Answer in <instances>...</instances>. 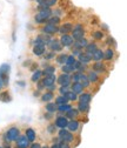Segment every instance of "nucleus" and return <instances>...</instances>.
I'll use <instances>...</instances> for the list:
<instances>
[{
  "instance_id": "nucleus-46",
  "label": "nucleus",
  "mask_w": 127,
  "mask_h": 148,
  "mask_svg": "<svg viewBox=\"0 0 127 148\" xmlns=\"http://www.w3.org/2000/svg\"><path fill=\"white\" fill-rule=\"evenodd\" d=\"M76 61H77L76 57H73V55H67V59H66V64H65V65H67V66H72Z\"/></svg>"
},
{
  "instance_id": "nucleus-26",
  "label": "nucleus",
  "mask_w": 127,
  "mask_h": 148,
  "mask_svg": "<svg viewBox=\"0 0 127 148\" xmlns=\"http://www.w3.org/2000/svg\"><path fill=\"white\" fill-rule=\"evenodd\" d=\"M114 55H115L114 49L111 48V47H108V48L104 52V60H106V61H111V60L114 58Z\"/></svg>"
},
{
  "instance_id": "nucleus-55",
  "label": "nucleus",
  "mask_w": 127,
  "mask_h": 148,
  "mask_svg": "<svg viewBox=\"0 0 127 148\" xmlns=\"http://www.w3.org/2000/svg\"><path fill=\"white\" fill-rule=\"evenodd\" d=\"M49 148H60V146H59V143H57V142H53V143L49 146Z\"/></svg>"
},
{
  "instance_id": "nucleus-51",
  "label": "nucleus",
  "mask_w": 127,
  "mask_h": 148,
  "mask_svg": "<svg viewBox=\"0 0 127 148\" xmlns=\"http://www.w3.org/2000/svg\"><path fill=\"white\" fill-rule=\"evenodd\" d=\"M77 72H80V73H86L87 72V66H85V65H82L81 64V66L78 68V71Z\"/></svg>"
},
{
  "instance_id": "nucleus-36",
  "label": "nucleus",
  "mask_w": 127,
  "mask_h": 148,
  "mask_svg": "<svg viewBox=\"0 0 127 148\" xmlns=\"http://www.w3.org/2000/svg\"><path fill=\"white\" fill-rule=\"evenodd\" d=\"M72 108V106L69 105V103H66V105H60V106H58V112L60 113V114H65L66 112H68V110Z\"/></svg>"
},
{
  "instance_id": "nucleus-21",
  "label": "nucleus",
  "mask_w": 127,
  "mask_h": 148,
  "mask_svg": "<svg viewBox=\"0 0 127 148\" xmlns=\"http://www.w3.org/2000/svg\"><path fill=\"white\" fill-rule=\"evenodd\" d=\"M92 99H93L92 94L87 93V92H84V93L79 94V97H78L79 102H85V103H89L91 101H92Z\"/></svg>"
},
{
  "instance_id": "nucleus-24",
  "label": "nucleus",
  "mask_w": 127,
  "mask_h": 148,
  "mask_svg": "<svg viewBox=\"0 0 127 148\" xmlns=\"http://www.w3.org/2000/svg\"><path fill=\"white\" fill-rule=\"evenodd\" d=\"M54 99V93L53 92H44V93L40 95V100L43 101V102H51L52 100Z\"/></svg>"
},
{
  "instance_id": "nucleus-20",
  "label": "nucleus",
  "mask_w": 127,
  "mask_h": 148,
  "mask_svg": "<svg viewBox=\"0 0 127 148\" xmlns=\"http://www.w3.org/2000/svg\"><path fill=\"white\" fill-rule=\"evenodd\" d=\"M89 41L86 39V38H81V39H79V40H76L74 42H73V48H78V49H84L86 46H87V44H88Z\"/></svg>"
},
{
  "instance_id": "nucleus-60",
  "label": "nucleus",
  "mask_w": 127,
  "mask_h": 148,
  "mask_svg": "<svg viewBox=\"0 0 127 148\" xmlns=\"http://www.w3.org/2000/svg\"><path fill=\"white\" fill-rule=\"evenodd\" d=\"M0 148H4V147H0Z\"/></svg>"
},
{
  "instance_id": "nucleus-8",
  "label": "nucleus",
  "mask_w": 127,
  "mask_h": 148,
  "mask_svg": "<svg viewBox=\"0 0 127 148\" xmlns=\"http://www.w3.org/2000/svg\"><path fill=\"white\" fill-rule=\"evenodd\" d=\"M56 84H59L60 86L69 87V85L72 84V81H71V77L68 75V74H64V73H61L60 75L57 78V82H56Z\"/></svg>"
},
{
  "instance_id": "nucleus-12",
  "label": "nucleus",
  "mask_w": 127,
  "mask_h": 148,
  "mask_svg": "<svg viewBox=\"0 0 127 148\" xmlns=\"http://www.w3.org/2000/svg\"><path fill=\"white\" fill-rule=\"evenodd\" d=\"M30 145H31V142L26 139L25 135H20L15 141L16 148H30Z\"/></svg>"
},
{
  "instance_id": "nucleus-28",
  "label": "nucleus",
  "mask_w": 127,
  "mask_h": 148,
  "mask_svg": "<svg viewBox=\"0 0 127 148\" xmlns=\"http://www.w3.org/2000/svg\"><path fill=\"white\" fill-rule=\"evenodd\" d=\"M38 14L43 18L44 20H48L49 18L52 16V10L51 8H44V10H40V11H38Z\"/></svg>"
},
{
  "instance_id": "nucleus-5",
  "label": "nucleus",
  "mask_w": 127,
  "mask_h": 148,
  "mask_svg": "<svg viewBox=\"0 0 127 148\" xmlns=\"http://www.w3.org/2000/svg\"><path fill=\"white\" fill-rule=\"evenodd\" d=\"M67 131L71 132V133H77V132H80L81 129V125L78 120H68V123H67Z\"/></svg>"
},
{
  "instance_id": "nucleus-2",
  "label": "nucleus",
  "mask_w": 127,
  "mask_h": 148,
  "mask_svg": "<svg viewBox=\"0 0 127 148\" xmlns=\"http://www.w3.org/2000/svg\"><path fill=\"white\" fill-rule=\"evenodd\" d=\"M85 33H86L85 27L81 24H77L76 26H73V29L71 32V36H72V39L76 41L81 38H85Z\"/></svg>"
},
{
  "instance_id": "nucleus-9",
  "label": "nucleus",
  "mask_w": 127,
  "mask_h": 148,
  "mask_svg": "<svg viewBox=\"0 0 127 148\" xmlns=\"http://www.w3.org/2000/svg\"><path fill=\"white\" fill-rule=\"evenodd\" d=\"M59 41H60L62 47H72L73 46V42H74V40L72 39V36L69 34H62L60 36Z\"/></svg>"
},
{
  "instance_id": "nucleus-43",
  "label": "nucleus",
  "mask_w": 127,
  "mask_h": 148,
  "mask_svg": "<svg viewBox=\"0 0 127 148\" xmlns=\"http://www.w3.org/2000/svg\"><path fill=\"white\" fill-rule=\"evenodd\" d=\"M46 131L49 134H56L58 132V129H57V127H56V125H54V123H49L47 126V128H46Z\"/></svg>"
},
{
  "instance_id": "nucleus-16",
  "label": "nucleus",
  "mask_w": 127,
  "mask_h": 148,
  "mask_svg": "<svg viewBox=\"0 0 127 148\" xmlns=\"http://www.w3.org/2000/svg\"><path fill=\"white\" fill-rule=\"evenodd\" d=\"M72 29H73V24L72 23H65V24H61L59 26V32L61 35L62 34H68L72 32Z\"/></svg>"
},
{
  "instance_id": "nucleus-41",
  "label": "nucleus",
  "mask_w": 127,
  "mask_h": 148,
  "mask_svg": "<svg viewBox=\"0 0 127 148\" xmlns=\"http://www.w3.org/2000/svg\"><path fill=\"white\" fill-rule=\"evenodd\" d=\"M58 3V0H45V1L41 4V6L46 7V8H51L52 6H54Z\"/></svg>"
},
{
  "instance_id": "nucleus-35",
  "label": "nucleus",
  "mask_w": 127,
  "mask_h": 148,
  "mask_svg": "<svg viewBox=\"0 0 127 148\" xmlns=\"http://www.w3.org/2000/svg\"><path fill=\"white\" fill-rule=\"evenodd\" d=\"M92 36H93L94 40L100 41V40H102V39L105 38V33H104L102 31H94V32L92 33Z\"/></svg>"
},
{
  "instance_id": "nucleus-48",
  "label": "nucleus",
  "mask_w": 127,
  "mask_h": 148,
  "mask_svg": "<svg viewBox=\"0 0 127 148\" xmlns=\"http://www.w3.org/2000/svg\"><path fill=\"white\" fill-rule=\"evenodd\" d=\"M58 143H59L60 148H72V147H71V143H67V142H65V141H59Z\"/></svg>"
},
{
  "instance_id": "nucleus-33",
  "label": "nucleus",
  "mask_w": 127,
  "mask_h": 148,
  "mask_svg": "<svg viewBox=\"0 0 127 148\" xmlns=\"http://www.w3.org/2000/svg\"><path fill=\"white\" fill-rule=\"evenodd\" d=\"M97 49H98V44L97 42H88L87 46L85 47V52H87L89 54H93Z\"/></svg>"
},
{
  "instance_id": "nucleus-3",
  "label": "nucleus",
  "mask_w": 127,
  "mask_h": 148,
  "mask_svg": "<svg viewBox=\"0 0 127 148\" xmlns=\"http://www.w3.org/2000/svg\"><path fill=\"white\" fill-rule=\"evenodd\" d=\"M58 138H59L60 141H65L67 143L74 142V139H76L74 134L68 132L67 129H59V131H58Z\"/></svg>"
},
{
  "instance_id": "nucleus-53",
  "label": "nucleus",
  "mask_w": 127,
  "mask_h": 148,
  "mask_svg": "<svg viewBox=\"0 0 127 148\" xmlns=\"http://www.w3.org/2000/svg\"><path fill=\"white\" fill-rule=\"evenodd\" d=\"M44 116H45V119H46V120H52V119L54 118V114H52V113H48V112H46Z\"/></svg>"
},
{
  "instance_id": "nucleus-37",
  "label": "nucleus",
  "mask_w": 127,
  "mask_h": 148,
  "mask_svg": "<svg viewBox=\"0 0 127 148\" xmlns=\"http://www.w3.org/2000/svg\"><path fill=\"white\" fill-rule=\"evenodd\" d=\"M56 103L57 106H60V105H66V103H68V100L65 98V95H58L57 98H56Z\"/></svg>"
},
{
  "instance_id": "nucleus-15",
  "label": "nucleus",
  "mask_w": 127,
  "mask_h": 148,
  "mask_svg": "<svg viewBox=\"0 0 127 148\" xmlns=\"http://www.w3.org/2000/svg\"><path fill=\"white\" fill-rule=\"evenodd\" d=\"M91 69H92L93 72H95V73H98V74H102V73L106 72V64H104L102 61H97L92 65V68Z\"/></svg>"
},
{
  "instance_id": "nucleus-14",
  "label": "nucleus",
  "mask_w": 127,
  "mask_h": 148,
  "mask_svg": "<svg viewBox=\"0 0 127 148\" xmlns=\"http://www.w3.org/2000/svg\"><path fill=\"white\" fill-rule=\"evenodd\" d=\"M49 41H51V36H49V35H46V34H44V33H41V34H38V36L35 38V40H34L33 44H43V45L47 46Z\"/></svg>"
},
{
  "instance_id": "nucleus-58",
  "label": "nucleus",
  "mask_w": 127,
  "mask_h": 148,
  "mask_svg": "<svg viewBox=\"0 0 127 148\" xmlns=\"http://www.w3.org/2000/svg\"><path fill=\"white\" fill-rule=\"evenodd\" d=\"M101 28H104L105 31H108V27H107L106 25H101Z\"/></svg>"
},
{
  "instance_id": "nucleus-44",
  "label": "nucleus",
  "mask_w": 127,
  "mask_h": 148,
  "mask_svg": "<svg viewBox=\"0 0 127 148\" xmlns=\"http://www.w3.org/2000/svg\"><path fill=\"white\" fill-rule=\"evenodd\" d=\"M43 57H44V59H45V60L49 61V60H52V59H56V53L52 52V51H49V52H47L46 54H44Z\"/></svg>"
},
{
  "instance_id": "nucleus-23",
  "label": "nucleus",
  "mask_w": 127,
  "mask_h": 148,
  "mask_svg": "<svg viewBox=\"0 0 127 148\" xmlns=\"http://www.w3.org/2000/svg\"><path fill=\"white\" fill-rule=\"evenodd\" d=\"M77 109H78V112L81 113V114H87L89 112V109H91V106L89 103H85V102H78V106H77Z\"/></svg>"
},
{
  "instance_id": "nucleus-38",
  "label": "nucleus",
  "mask_w": 127,
  "mask_h": 148,
  "mask_svg": "<svg viewBox=\"0 0 127 148\" xmlns=\"http://www.w3.org/2000/svg\"><path fill=\"white\" fill-rule=\"evenodd\" d=\"M0 100L4 101V102H10L11 101V97L8 94V90L0 92Z\"/></svg>"
},
{
  "instance_id": "nucleus-56",
  "label": "nucleus",
  "mask_w": 127,
  "mask_h": 148,
  "mask_svg": "<svg viewBox=\"0 0 127 148\" xmlns=\"http://www.w3.org/2000/svg\"><path fill=\"white\" fill-rule=\"evenodd\" d=\"M5 88V85H4V81H3V79L0 78V92H1L3 89Z\"/></svg>"
},
{
  "instance_id": "nucleus-18",
  "label": "nucleus",
  "mask_w": 127,
  "mask_h": 148,
  "mask_svg": "<svg viewBox=\"0 0 127 148\" xmlns=\"http://www.w3.org/2000/svg\"><path fill=\"white\" fill-rule=\"evenodd\" d=\"M69 86H71V90L73 92V93H76L77 95L84 93V87L81 86V84H80L79 81H77V82H72Z\"/></svg>"
},
{
  "instance_id": "nucleus-19",
  "label": "nucleus",
  "mask_w": 127,
  "mask_h": 148,
  "mask_svg": "<svg viewBox=\"0 0 127 148\" xmlns=\"http://www.w3.org/2000/svg\"><path fill=\"white\" fill-rule=\"evenodd\" d=\"M68 120H78V116H79V112H78V109L77 108H73L72 107L68 112H66L64 114Z\"/></svg>"
},
{
  "instance_id": "nucleus-10",
  "label": "nucleus",
  "mask_w": 127,
  "mask_h": 148,
  "mask_svg": "<svg viewBox=\"0 0 127 148\" xmlns=\"http://www.w3.org/2000/svg\"><path fill=\"white\" fill-rule=\"evenodd\" d=\"M78 61L81 62L82 65L87 66L89 65V62L92 61V54H89L87 52H81L79 55H78Z\"/></svg>"
},
{
  "instance_id": "nucleus-31",
  "label": "nucleus",
  "mask_w": 127,
  "mask_h": 148,
  "mask_svg": "<svg viewBox=\"0 0 127 148\" xmlns=\"http://www.w3.org/2000/svg\"><path fill=\"white\" fill-rule=\"evenodd\" d=\"M45 110L46 112H48V113H52V114H54L56 112H58V106L54 103V102H47L46 105H45Z\"/></svg>"
},
{
  "instance_id": "nucleus-17",
  "label": "nucleus",
  "mask_w": 127,
  "mask_h": 148,
  "mask_svg": "<svg viewBox=\"0 0 127 148\" xmlns=\"http://www.w3.org/2000/svg\"><path fill=\"white\" fill-rule=\"evenodd\" d=\"M86 77H87V79L89 80L91 84H95V82H98L99 79H100V78H99V74L95 73V72H93L92 69H87Z\"/></svg>"
},
{
  "instance_id": "nucleus-27",
  "label": "nucleus",
  "mask_w": 127,
  "mask_h": 148,
  "mask_svg": "<svg viewBox=\"0 0 127 148\" xmlns=\"http://www.w3.org/2000/svg\"><path fill=\"white\" fill-rule=\"evenodd\" d=\"M56 72H57L56 66L46 65V67L43 69V75L44 77H48V75H52V74H56Z\"/></svg>"
},
{
  "instance_id": "nucleus-22",
  "label": "nucleus",
  "mask_w": 127,
  "mask_h": 148,
  "mask_svg": "<svg viewBox=\"0 0 127 148\" xmlns=\"http://www.w3.org/2000/svg\"><path fill=\"white\" fill-rule=\"evenodd\" d=\"M25 136L30 142H34L35 139H37V133H35L33 128H27L25 131Z\"/></svg>"
},
{
  "instance_id": "nucleus-4",
  "label": "nucleus",
  "mask_w": 127,
  "mask_h": 148,
  "mask_svg": "<svg viewBox=\"0 0 127 148\" xmlns=\"http://www.w3.org/2000/svg\"><path fill=\"white\" fill-rule=\"evenodd\" d=\"M41 32L46 35H54V34H57L59 32V26H54V25H49V24H45L41 28Z\"/></svg>"
},
{
  "instance_id": "nucleus-6",
  "label": "nucleus",
  "mask_w": 127,
  "mask_h": 148,
  "mask_svg": "<svg viewBox=\"0 0 127 148\" xmlns=\"http://www.w3.org/2000/svg\"><path fill=\"white\" fill-rule=\"evenodd\" d=\"M48 48H49V51H52V52H54V53H58V52H61L62 51V46H61V44H60V41H59V39H51V41L48 42Z\"/></svg>"
},
{
  "instance_id": "nucleus-1",
  "label": "nucleus",
  "mask_w": 127,
  "mask_h": 148,
  "mask_svg": "<svg viewBox=\"0 0 127 148\" xmlns=\"http://www.w3.org/2000/svg\"><path fill=\"white\" fill-rule=\"evenodd\" d=\"M19 136H20V129H19V127H16V126H12V127H10L7 131H6L5 135H4L6 142H13V141H16V139L19 138Z\"/></svg>"
},
{
  "instance_id": "nucleus-52",
  "label": "nucleus",
  "mask_w": 127,
  "mask_h": 148,
  "mask_svg": "<svg viewBox=\"0 0 127 148\" xmlns=\"http://www.w3.org/2000/svg\"><path fill=\"white\" fill-rule=\"evenodd\" d=\"M47 92H54V90H57V84L56 85H52V86H49V87H47V88H45Z\"/></svg>"
},
{
  "instance_id": "nucleus-45",
  "label": "nucleus",
  "mask_w": 127,
  "mask_h": 148,
  "mask_svg": "<svg viewBox=\"0 0 127 148\" xmlns=\"http://www.w3.org/2000/svg\"><path fill=\"white\" fill-rule=\"evenodd\" d=\"M34 23L38 24V25H45V24H46V20H44L43 18L37 13V14L34 15Z\"/></svg>"
},
{
  "instance_id": "nucleus-7",
  "label": "nucleus",
  "mask_w": 127,
  "mask_h": 148,
  "mask_svg": "<svg viewBox=\"0 0 127 148\" xmlns=\"http://www.w3.org/2000/svg\"><path fill=\"white\" fill-rule=\"evenodd\" d=\"M54 125H56L57 128H60V129H66L67 127V123H68V119L65 116V115H58L56 118V120H54L53 122Z\"/></svg>"
},
{
  "instance_id": "nucleus-30",
  "label": "nucleus",
  "mask_w": 127,
  "mask_h": 148,
  "mask_svg": "<svg viewBox=\"0 0 127 148\" xmlns=\"http://www.w3.org/2000/svg\"><path fill=\"white\" fill-rule=\"evenodd\" d=\"M67 55H68V54H66V53H60V54L56 55V62H57V65H59V66H64V65L66 64Z\"/></svg>"
},
{
  "instance_id": "nucleus-13",
  "label": "nucleus",
  "mask_w": 127,
  "mask_h": 148,
  "mask_svg": "<svg viewBox=\"0 0 127 148\" xmlns=\"http://www.w3.org/2000/svg\"><path fill=\"white\" fill-rule=\"evenodd\" d=\"M41 82L44 84V87H45V88H47V87H49V86H52V85H56V82H57L56 74H52V75L41 78Z\"/></svg>"
},
{
  "instance_id": "nucleus-32",
  "label": "nucleus",
  "mask_w": 127,
  "mask_h": 148,
  "mask_svg": "<svg viewBox=\"0 0 127 148\" xmlns=\"http://www.w3.org/2000/svg\"><path fill=\"white\" fill-rule=\"evenodd\" d=\"M79 82L81 84V86L84 87V89H85V88H88L91 85H92V84L89 82V80L87 79V77H86V74H85V73H81L80 79H79Z\"/></svg>"
},
{
  "instance_id": "nucleus-39",
  "label": "nucleus",
  "mask_w": 127,
  "mask_h": 148,
  "mask_svg": "<svg viewBox=\"0 0 127 148\" xmlns=\"http://www.w3.org/2000/svg\"><path fill=\"white\" fill-rule=\"evenodd\" d=\"M65 98L68 100V101H77L78 100V95L76 93H73L72 90H68L67 93L65 94Z\"/></svg>"
},
{
  "instance_id": "nucleus-49",
  "label": "nucleus",
  "mask_w": 127,
  "mask_h": 148,
  "mask_svg": "<svg viewBox=\"0 0 127 148\" xmlns=\"http://www.w3.org/2000/svg\"><path fill=\"white\" fill-rule=\"evenodd\" d=\"M81 52H82L81 49H78V48H73V47H72V54H71V55H73V57H78V55H79Z\"/></svg>"
},
{
  "instance_id": "nucleus-34",
  "label": "nucleus",
  "mask_w": 127,
  "mask_h": 148,
  "mask_svg": "<svg viewBox=\"0 0 127 148\" xmlns=\"http://www.w3.org/2000/svg\"><path fill=\"white\" fill-rule=\"evenodd\" d=\"M60 21H61V19L59 16H56V15H52L49 19L46 21V24H49V25H54V26H59V24H60Z\"/></svg>"
},
{
  "instance_id": "nucleus-59",
  "label": "nucleus",
  "mask_w": 127,
  "mask_h": 148,
  "mask_svg": "<svg viewBox=\"0 0 127 148\" xmlns=\"http://www.w3.org/2000/svg\"><path fill=\"white\" fill-rule=\"evenodd\" d=\"M41 148H49V146L48 145H44V146H41Z\"/></svg>"
},
{
  "instance_id": "nucleus-29",
  "label": "nucleus",
  "mask_w": 127,
  "mask_h": 148,
  "mask_svg": "<svg viewBox=\"0 0 127 148\" xmlns=\"http://www.w3.org/2000/svg\"><path fill=\"white\" fill-rule=\"evenodd\" d=\"M41 78H43V71L41 69H35L32 74V77H31V81L37 84L39 80H41Z\"/></svg>"
},
{
  "instance_id": "nucleus-47",
  "label": "nucleus",
  "mask_w": 127,
  "mask_h": 148,
  "mask_svg": "<svg viewBox=\"0 0 127 148\" xmlns=\"http://www.w3.org/2000/svg\"><path fill=\"white\" fill-rule=\"evenodd\" d=\"M58 90H59V93H60V95H65L67 92L69 90L68 89V87H66V86H60L59 88H58Z\"/></svg>"
},
{
  "instance_id": "nucleus-11",
  "label": "nucleus",
  "mask_w": 127,
  "mask_h": 148,
  "mask_svg": "<svg viewBox=\"0 0 127 148\" xmlns=\"http://www.w3.org/2000/svg\"><path fill=\"white\" fill-rule=\"evenodd\" d=\"M45 51H46V46L43 44H34L33 49H32V52L35 57H43L45 54Z\"/></svg>"
},
{
  "instance_id": "nucleus-50",
  "label": "nucleus",
  "mask_w": 127,
  "mask_h": 148,
  "mask_svg": "<svg viewBox=\"0 0 127 148\" xmlns=\"http://www.w3.org/2000/svg\"><path fill=\"white\" fill-rule=\"evenodd\" d=\"M45 89V87H44V84L41 82V80H39L38 82H37V90H44Z\"/></svg>"
},
{
  "instance_id": "nucleus-40",
  "label": "nucleus",
  "mask_w": 127,
  "mask_h": 148,
  "mask_svg": "<svg viewBox=\"0 0 127 148\" xmlns=\"http://www.w3.org/2000/svg\"><path fill=\"white\" fill-rule=\"evenodd\" d=\"M61 72H62L64 74H68V75H71V74L74 72V69H73V67H72V66L64 65V66H61Z\"/></svg>"
},
{
  "instance_id": "nucleus-57",
  "label": "nucleus",
  "mask_w": 127,
  "mask_h": 148,
  "mask_svg": "<svg viewBox=\"0 0 127 148\" xmlns=\"http://www.w3.org/2000/svg\"><path fill=\"white\" fill-rule=\"evenodd\" d=\"M35 1H37V3L39 4V5H41V4H43V3L45 1V0H35Z\"/></svg>"
},
{
  "instance_id": "nucleus-42",
  "label": "nucleus",
  "mask_w": 127,
  "mask_h": 148,
  "mask_svg": "<svg viewBox=\"0 0 127 148\" xmlns=\"http://www.w3.org/2000/svg\"><path fill=\"white\" fill-rule=\"evenodd\" d=\"M80 75H81V73L80 72H73V73H72L71 74V81L72 82H77V81H79V79H80Z\"/></svg>"
},
{
  "instance_id": "nucleus-25",
  "label": "nucleus",
  "mask_w": 127,
  "mask_h": 148,
  "mask_svg": "<svg viewBox=\"0 0 127 148\" xmlns=\"http://www.w3.org/2000/svg\"><path fill=\"white\" fill-rule=\"evenodd\" d=\"M104 60V51L98 48L93 54H92V61L97 62V61H102Z\"/></svg>"
},
{
  "instance_id": "nucleus-54",
  "label": "nucleus",
  "mask_w": 127,
  "mask_h": 148,
  "mask_svg": "<svg viewBox=\"0 0 127 148\" xmlns=\"http://www.w3.org/2000/svg\"><path fill=\"white\" fill-rule=\"evenodd\" d=\"M30 148H41V145L39 142H33L30 145Z\"/></svg>"
}]
</instances>
